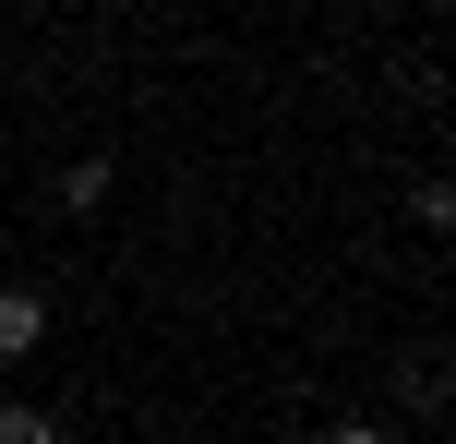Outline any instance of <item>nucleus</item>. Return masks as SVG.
Listing matches in <instances>:
<instances>
[{"instance_id":"obj_1","label":"nucleus","mask_w":456,"mask_h":444,"mask_svg":"<svg viewBox=\"0 0 456 444\" xmlns=\"http://www.w3.org/2000/svg\"><path fill=\"white\" fill-rule=\"evenodd\" d=\"M37 336H48V301L37 288H0V360H24Z\"/></svg>"},{"instance_id":"obj_2","label":"nucleus","mask_w":456,"mask_h":444,"mask_svg":"<svg viewBox=\"0 0 456 444\" xmlns=\"http://www.w3.org/2000/svg\"><path fill=\"white\" fill-rule=\"evenodd\" d=\"M61 205H109V157H72L61 168Z\"/></svg>"},{"instance_id":"obj_3","label":"nucleus","mask_w":456,"mask_h":444,"mask_svg":"<svg viewBox=\"0 0 456 444\" xmlns=\"http://www.w3.org/2000/svg\"><path fill=\"white\" fill-rule=\"evenodd\" d=\"M0 444H61V421L48 408H0Z\"/></svg>"},{"instance_id":"obj_4","label":"nucleus","mask_w":456,"mask_h":444,"mask_svg":"<svg viewBox=\"0 0 456 444\" xmlns=\"http://www.w3.org/2000/svg\"><path fill=\"white\" fill-rule=\"evenodd\" d=\"M324 444H396L385 421H337V432H324Z\"/></svg>"}]
</instances>
